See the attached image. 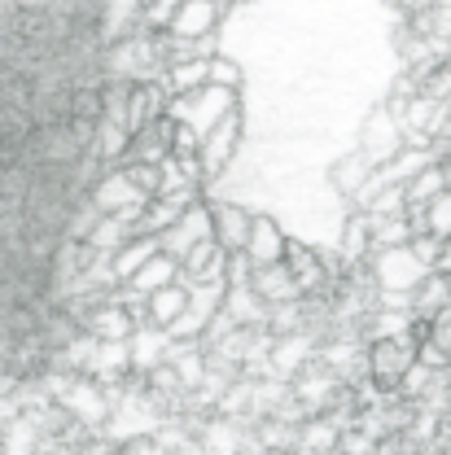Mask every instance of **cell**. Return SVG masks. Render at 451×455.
<instances>
[{"instance_id": "obj_1", "label": "cell", "mask_w": 451, "mask_h": 455, "mask_svg": "<svg viewBox=\"0 0 451 455\" xmlns=\"http://www.w3.org/2000/svg\"><path fill=\"white\" fill-rule=\"evenodd\" d=\"M377 267H382V284H391V289H403V284L425 281V263H421L416 254H407L403 245L386 250V254L377 259Z\"/></svg>"}, {"instance_id": "obj_2", "label": "cell", "mask_w": 451, "mask_h": 455, "mask_svg": "<svg viewBox=\"0 0 451 455\" xmlns=\"http://www.w3.org/2000/svg\"><path fill=\"white\" fill-rule=\"evenodd\" d=\"M215 22V4L211 0H180V9L167 18V27L175 36H206Z\"/></svg>"}, {"instance_id": "obj_3", "label": "cell", "mask_w": 451, "mask_h": 455, "mask_svg": "<svg viewBox=\"0 0 451 455\" xmlns=\"http://www.w3.org/2000/svg\"><path fill=\"white\" fill-rule=\"evenodd\" d=\"M241 250H250L254 263L268 267V263H277V259L285 254V241H281V232H277V224H268V220H250V232H246V245H241Z\"/></svg>"}, {"instance_id": "obj_4", "label": "cell", "mask_w": 451, "mask_h": 455, "mask_svg": "<svg viewBox=\"0 0 451 455\" xmlns=\"http://www.w3.org/2000/svg\"><path fill=\"white\" fill-rule=\"evenodd\" d=\"M246 232H250V215L246 211H237V206H220L215 215H211V236H215V245L228 250V245H246Z\"/></svg>"}, {"instance_id": "obj_5", "label": "cell", "mask_w": 451, "mask_h": 455, "mask_svg": "<svg viewBox=\"0 0 451 455\" xmlns=\"http://www.w3.org/2000/svg\"><path fill=\"white\" fill-rule=\"evenodd\" d=\"M171 281H175V254H163V250L127 276V284L141 289V293H154V289H163V284H171Z\"/></svg>"}, {"instance_id": "obj_6", "label": "cell", "mask_w": 451, "mask_h": 455, "mask_svg": "<svg viewBox=\"0 0 451 455\" xmlns=\"http://www.w3.org/2000/svg\"><path fill=\"white\" fill-rule=\"evenodd\" d=\"M184 307H189V293L175 281L149 293V320H158V324H175V320L184 315Z\"/></svg>"}, {"instance_id": "obj_7", "label": "cell", "mask_w": 451, "mask_h": 455, "mask_svg": "<svg viewBox=\"0 0 451 455\" xmlns=\"http://www.w3.org/2000/svg\"><path fill=\"white\" fill-rule=\"evenodd\" d=\"M158 250H163V241H158V236H145L141 245H132V250H123V254L114 259V272H118V276H132V272H136L141 263H149Z\"/></svg>"}, {"instance_id": "obj_8", "label": "cell", "mask_w": 451, "mask_h": 455, "mask_svg": "<svg viewBox=\"0 0 451 455\" xmlns=\"http://www.w3.org/2000/svg\"><path fill=\"white\" fill-rule=\"evenodd\" d=\"M425 206H430V232H443V236H451V193L430 197Z\"/></svg>"}]
</instances>
